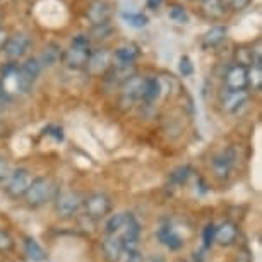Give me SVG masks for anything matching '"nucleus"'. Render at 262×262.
Wrapping results in <instances>:
<instances>
[{
  "mask_svg": "<svg viewBox=\"0 0 262 262\" xmlns=\"http://www.w3.org/2000/svg\"><path fill=\"white\" fill-rule=\"evenodd\" d=\"M105 233L118 236L125 244L127 250L137 249V242H139V235H141V225L132 212H117V214H112L108 217Z\"/></svg>",
  "mask_w": 262,
  "mask_h": 262,
  "instance_id": "f257e3e1",
  "label": "nucleus"
},
{
  "mask_svg": "<svg viewBox=\"0 0 262 262\" xmlns=\"http://www.w3.org/2000/svg\"><path fill=\"white\" fill-rule=\"evenodd\" d=\"M91 55V41L88 34H77L72 38L67 50L62 52V63L72 71H82Z\"/></svg>",
  "mask_w": 262,
  "mask_h": 262,
  "instance_id": "f03ea898",
  "label": "nucleus"
},
{
  "mask_svg": "<svg viewBox=\"0 0 262 262\" xmlns=\"http://www.w3.org/2000/svg\"><path fill=\"white\" fill-rule=\"evenodd\" d=\"M57 192V185L52 179H48V177H34L23 199L28 207L38 209V207H43L47 202L55 199Z\"/></svg>",
  "mask_w": 262,
  "mask_h": 262,
  "instance_id": "7ed1b4c3",
  "label": "nucleus"
},
{
  "mask_svg": "<svg viewBox=\"0 0 262 262\" xmlns=\"http://www.w3.org/2000/svg\"><path fill=\"white\" fill-rule=\"evenodd\" d=\"M112 209H113V201L105 192H93L88 197H84L81 204L82 214L91 221L105 220V217L110 216Z\"/></svg>",
  "mask_w": 262,
  "mask_h": 262,
  "instance_id": "20e7f679",
  "label": "nucleus"
},
{
  "mask_svg": "<svg viewBox=\"0 0 262 262\" xmlns=\"http://www.w3.org/2000/svg\"><path fill=\"white\" fill-rule=\"evenodd\" d=\"M82 197L74 190H62L57 192L55 199H53V209L55 214L60 220H72L81 211Z\"/></svg>",
  "mask_w": 262,
  "mask_h": 262,
  "instance_id": "39448f33",
  "label": "nucleus"
},
{
  "mask_svg": "<svg viewBox=\"0 0 262 262\" xmlns=\"http://www.w3.org/2000/svg\"><path fill=\"white\" fill-rule=\"evenodd\" d=\"M34 177L31 175V171L26 168H16L12 173H9L7 180L4 182V190L11 199H23L24 194L28 192L29 185H31Z\"/></svg>",
  "mask_w": 262,
  "mask_h": 262,
  "instance_id": "423d86ee",
  "label": "nucleus"
},
{
  "mask_svg": "<svg viewBox=\"0 0 262 262\" xmlns=\"http://www.w3.org/2000/svg\"><path fill=\"white\" fill-rule=\"evenodd\" d=\"M43 71V66L39 62V58L31 57L28 58L26 62L19 66V72H17V86L21 93H28L31 91V88L34 86V82L38 81L39 74Z\"/></svg>",
  "mask_w": 262,
  "mask_h": 262,
  "instance_id": "0eeeda50",
  "label": "nucleus"
},
{
  "mask_svg": "<svg viewBox=\"0 0 262 262\" xmlns=\"http://www.w3.org/2000/svg\"><path fill=\"white\" fill-rule=\"evenodd\" d=\"M29 47H31V38L26 33H16L7 38L6 45H4V53L9 58V62H17L28 53Z\"/></svg>",
  "mask_w": 262,
  "mask_h": 262,
  "instance_id": "6e6552de",
  "label": "nucleus"
},
{
  "mask_svg": "<svg viewBox=\"0 0 262 262\" xmlns=\"http://www.w3.org/2000/svg\"><path fill=\"white\" fill-rule=\"evenodd\" d=\"M144 81L146 77L139 76V74H134L132 77H128L125 82L120 86L122 95H120V101L122 105H128L132 106L136 101H139L142 98V90H144Z\"/></svg>",
  "mask_w": 262,
  "mask_h": 262,
  "instance_id": "1a4fd4ad",
  "label": "nucleus"
},
{
  "mask_svg": "<svg viewBox=\"0 0 262 262\" xmlns=\"http://www.w3.org/2000/svg\"><path fill=\"white\" fill-rule=\"evenodd\" d=\"M247 101H249V91L247 90H240V91L223 90L220 95L221 110L226 113H236L247 105Z\"/></svg>",
  "mask_w": 262,
  "mask_h": 262,
  "instance_id": "9d476101",
  "label": "nucleus"
},
{
  "mask_svg": "<svg viewBox=\"0 0 262 262\" xmlns=\"http://www.w3.org/2000/svg\"><path fill=\"white\" fill-rule=\"evenodd\" d=\"M112 66V52L108 48H95L91 50L90 60L86 63V71L91 76H103Z\"/></svg>",
  "mask_w": 262,
  "mask_h": 262,
  "instance_id": "9b49d317",
  "label": "nucleus"
},
{
  "mask_svg": "<svg viewBox=\"0 0 262 262\" xmlns=\"http://www.w3.org/2000/svg\"><path fill=\"white\" fill-rule=\"evenodd\" d=\"M112 17V7L106 0H93L86 9V19L91 26H101L108 24Z\"/></svg>",
  "mask_w": 262,
  "mask_h": 262,
  "instance_id": "f8f14e48",
  "label": "nucleus"
},
{
  "mask_svg": "<svg viewBox=\"0 0 262 262\" xmlns=\"http://www.w3.org/2000/svg\"><path fill=\"white\" fill-rule=\"evenodd\" d=\"M235 158H236V155L233 149H226L212 158L211 168H212V173H214L216 179H220V180L228 179L231 170H233Z\"/></svg>",
  "mask_w": 262,
  "mask_h": 262,
  "instance_id": "ddd939ff",
  "label": "nucleus"
},
{
  "mask_svg": "<svg viewBox=\"0 0 262 262\" xmlns=\"http://www.w3.org/2000/svg\"><path fill=\"white\" fill-rule=\"evenodd\" d=\"M223 82H225V90H231V91L247 90V67L236 62L231 63L225 74Z\"/></svg>",
  "mask_w": 262,
  "mask_h": 262,
  "instance_id": "4468645a",
  "label": "nucleus"
},
{
  "mask_svg": "<svg viewBox=\"0 0 262 262\" xmlns=\"http://www.w3.org/2000/svg\"><path fill=\"white\" fill-rule=\"evenodd\" d=\"M240 238V228L235 221L226 220L220 226H216V236L214 242L221 247H231L235 245Z\"/></svg>",
  "mask_w": 262,
  "mask_h": 262,
  "instance_id": "2eb2a0df",
  "label": "nucleus"
},
{
  "mask_svg": "<svg viewBox=\"0 0 262 262\" xmlns=\"http://www.w3.org/2000/svg\"><path fill=\"white\" fill-rule=\"evenodd\" d=\"M101 250H103V257H105L106 262H120L123 254H125V244L115 235H106L101 242Z\"/></svg>",
  "mask_w": 262,
  "mask_h": 262,
  "instance_id": "dca6fc26",
  "label": "nucleus"
},
{
  "mask_svg": "<svg viewBox=\"0 0 262 262\" xmlns=\"http://www.w3.org/2000/svg\"><path fill=\"white\" fill-rule=\"evenodd\" d=\"M136 74L134 66H118V63H113L108 67V71L103 74V79L110 88H117L122 86L123 82L127 81L128 77H132Z\"/></svg>",
  "mask_w": 262,
  "mask_h": 262,
  "instance_id": "f3484780",
  "label": "nucleus"
},
{
  "mask_svg": "<svg viewBox=\"0 0 262 262\" xmlns=\"http://www.w3.org/2000/svg\"><path fill=\"white\" fill-rule=\"evenodd\" d=\"M139 55L141 50L136 43H123L112 53V62L118 66H134Z\"/></svg>",
  "mask_w": 262,
  "mask_h": 262,
  "instance_id": "a211bd4d",
  "label": "nucleus"
},
{
  "mask_svg": "<svg viewBox=\"0 0 262 262\" xmlns=\"http://www.w3.org/2000/svg\"><path fill=\"white\" fill-rule=\"evenodd\" d=\"M156 236H158V240H160V244L168 247L170 250H179L184 247V240H182V236L177 233L175 228H173L170 223L161 225L156 231Z\"/></svg>",
  "mask_w": 262,
  "mask_h": 262,
  "instance_id": "6ab92c4d",
  "label": "nucleus"
},
{
  "mask_svg": "<svg viewBox=\"0 0 262 262\" xmlns=\"http://www.w3.org/2000/svg\"><path fill=\"white\" fill-rule=\"evenodd\" d=\"M226 34H228V28H226L225 24H216V26H211L204 34H202L201 45H202L204 50L216 48L226 39Z\"/></svg>",
  "mask_w": 262,
  "mask_h": 262,
  "instance_id": "aec40b11",
  "label": "nucleus"
},
{
  "mask_svg": "<svg viewBox=\"0 0 262 262\" xmlns=\"http://www.w3.org/2000/svg\"><path fill=\"white\" fill-rule=\"evenodd\" d=\"M23 249H24V254L29 260L33 262H45L48 259V254L47 250L39 245V242H36L33 236H24V242H23Z\"/></svg>",
  "mask_w": 262,
  "mask_h": 262,
  "instance_id": "412c9836",
  "label": "nucleus"
},
{
  "mask_svg": "<svg viewBox=\"0 0 262 262\" xmlns=\"http://www.w3.org/2000/svg\"><path fill=\"white\" fill-rule=\"evenodd\" d=\"M161 91H163V82L160 77H146L141 100L147 103V105H151V103H155L161 96Z\"/></svg>",
  "mask_w": 262,
  "mask_h": 262,
  "instance_id": "4be33fe9",
  "label": "nucleus"
},
{
  "mask_svg": "<svg viewBox=\"0 0 262 262\" xmlns=\"http://www.w3.org/2000/svg\"><path fill=\"white\" fill-rule=\"evenodd\" d=\"M62 60V48L57 45V43H48L43 50L41 57H39V62H41L43 67H53L57 66L58 62Z\"/></svg>",
  "mask_w": 262,
  "mask_h": 262,
  "instance_id": "5701e85b",
  "label": "nucleus"
},
{
  "mask_svg": "<svg viewBox=\"0 0 262 262\" xmlns=\"http://www.w3.org/2000/svg\"><path fill=\"white\" fill-rule=\"evenodd\" d=\"M202 12L207 19H221L226 12L223 0H202Z\"/></svg>",
  "mask_w": 262,
  "mask_h": 262,
  "instance_id": "b1692460",
  "label": "nucleus"
},
{
  "mask_svg": "<svg viewBox=\"0 0 262 262\" xmlns=\"http://www.w3.org/2000/svg\"><path fill=\"white\" fill-rule=\"evenodd\" d=\"M247 88L252 91H260L262 88V66H249L247 67Z\"/></svg>",
  "mask_w": 262,
  "mask_h": 262,
  "instance_id": "393cba45",
  "label": "nucleus"
},
{
  "mask_svg": "<svg viewBox=\"0 0 262 262\" xmlns=\"http://www.w3.org/2000/svg\"><path fill=\"white\" fill-rule=\"evenodd\" d=\"M122 19L128 24V26H132L136 29L146 28L147 24H149V17L142 12H122Z\"/></svg>",
  "mask_w": 262,
  "mask_h": 262,
  "instance_id": "a878e982",
  "label": "nucleus"
},
{
  "mask_svg": "<svg viewBox=\"0 0 262 262\" xmlns=\"http://www.w3.org/2000/svg\"><path fill=\"white\" fill-rule=\"evenodd\" d=\"M168 17L177 24L189 23V14H187V9L182 6V4H175V6H171L170 11H168Z\"/></svg>",
  "mask_w": 262,
  "mask_h": 262,
  "instance_id": "bb28decb",
  "label": "nucleus"
},
{
  "mask_svg": "<svg viewBox=\"0 0 262 262\" xmlns=\"http://www.w3.org/2000/svg\"><path fill=\"white\" fill-rule=\"evenodd\" d=\"M192 175V168L189 165H184V166H179L175 171L170 175V180H171V184L173 185H177V187H180V185H184L187 180H189V177Z\"/></svg>",
  "mask_w": 262,
  "mask_h": 262,
  "instance_id": "cd10ccee",
  "label": "nucleus"
},
{
  "mask_svg": "<svg viewBox=\"0 0 262 262\" xmlns=\"http://www.w3.org/2000/svg\"><path fill=\"white\" fill-rule=\"evenodd\" d=\"M112 34V28L110 24H101V26H91V31L88 34V38L95 39V41H101V39H106Z\"/></svg>",
  "mask_w": 262,
  "mask_h": 262,
  "instance_id": "c85d7f7f",
  "label": "nucleus"
},
{
  "mask_svg": "<svg viewBox=\"0 0 262 262\" xmlns=\"http://www.w3.org/2000/svg\"><path fill=\"white\" fill-rule=\"evenodd\" d=\"M16 247V242L11 236L7 230H2L0 228V254H9V252L14 250Z\"/></svg>",
  "mask_w": 262,
  "mask_h": 262,
  "instance_id": "c756f323",
  "label": "nucleus"
},
{
  "mask_svg": "<svg viewBox=\"0 0 262 262\" xmlns=\"http://www.w3.org/2000/svg\"><path fill=\"white\" fill-rule=\"evenodd\" d=\"M214 236H216V225L207 223L206 228L202 230V244H204V249H211L212 244H214Z\"/></svg>",
  "mask_w": 262,
  "mask_h": 262,
  "instance_id": "7c9ffc66",
  "label": "nucleus"
},
{
  "mask_svg": "<svg viewBox=\"0 0 262 262\" xmlns=\"http://www.w3.org/2000/svg\"><path fill=\"white\" fill-rule=\"evenodd\" d=\"M179 72L184 77H189V76H192V74H194V63H192L189 55H184V57L180 58V62H179Z\"/></svg>",
  "mask_w": 262,
  "mask_h": 262,
  "instance_id": "2f4dec72",
  "label": "nucleus"
},
{
  "mask_svg": "<svg viewBox=\"0 0 262 262\" xmlns=\"http://www.w3.org/2000/svg\"><path fill=\"white\" fill-rule=\"evenodd\" d=\"M122 262H144V255L141 254L139 249H130L125 250V254L122 257Z\"/></svg>",
  "mask_w": 262,
  "mask_h": 262,
  "instance_id": "473e14b6",
  "label": "nucleus"
},
{
  "mask_svg": "<svg viewBox=\"0 0 262 262\" xmlns=\"http://www.w3.org/2000/svg\"><path fill=\"white\" fill-rule=\"evenodd\" d=\"M226 9H231V11H244V9L249 7V4L252 0H223Z\"/></svg>",
  "mask_w": 262,
  "mask_h": 262,
  "instance_id": "72a5a7b5",
  "label": "nucleus"
},
{
  "mask_svg": "<svg viewBox=\"0 0 262 262\" xmlns=\"http://www.w3.org/2000/svg\"><path fill=\"white\" fill-rule=\"evenodd\" d=\"M9 173H11V168H9V160L4 156H0V185L7 180Z\"/></svg>",
  "mask_w": 262,
  "mask_h": 262,
  "instance_id": "f704fd0d",
  "label": "nucleus"
},
{
  "mask_svg": "<svg viewBox=\"0 0 262 262\" xmlns=\"http://www.w3.org/2000/svg\"><path fill=\"white\" fill-rule=\"evenodd\" d=\"M47 134L48 136H52V137H55V141H63V130H62V127H47Z\"/></svg>",
  "mask_w": 262,
  "mask_h": 262,
  "instance_id": "c9c22d12",
  "label": "nucleus"
},
{
  "mask_svg": "<svg viewBox=\"0 0 262 262\" xmlns=\"http://www.w3.org/2000/svg\"><path fill=\"white\" fill-rule=\"evenodd\" d=\"M12 100V96L9 95V93L4 90V86H2V82H0V108H4L6 105H9V101Z\"/></svg>",
  "mask_w": 262,
  "mask_h": 262,
  "instance_id": "e433bc0d",
  "label": "nucleus"
},
{
  "mask_svg": "<svg viewBox=\"0 0 262 262\" xmlns=\"http://www.w3.org/2000/svg\"><path fill=\"white\" fill-rule=\"evenodd\" d=\"M236 262H252V254L249 249H242L236 255Z\"/></svg>",
  "mask_w": 262,
  "mask_h": 262,
  "instance_id": "4c0bfd02",
  "label": "nucleus"
},
{
  "mask_svg": "<svg viewBox=\"0 0 262 262\" xmlns=\"http://www.w3.org/2000/svg\"><path fill=\"white\" fill-rule=\"evenodd\" d=\"M146 6L147 9H151V11H160L161 6H163V0H146Z\"/></svg>",
  "mask_w": 262,
  "mask_h": 262,
  "instance_id": "58836bf2",
  "label": "nucleus"
},
{
  "mask_svg": "<svg viewBox=\"0 0 262 262\" xmlns=\"http://www.w3.org/2000/svg\"><path fill=\"white\" fill-rule=\"evenodd\" d=\"M7 38H9V34L4 31L2 28H0V50L4 48V45H6V41H7Z\"/></svg>",
  "mask_w": 262,
  "mask_h": 262,
  "instance_id": "ea45409f",
  "label": "nucleus"
},
{
  "mask_svg": "<svg viewBox=\"0 0 262 262\" xmlns=\"http://www.w3.org/2000/svg\"><path fill=\"white\" fill-rule=\"evenodd\" d=\"M177 262H189V260H184V259H180V260H177Z\"/></svg>",
  "mask_w": 262,
  "mask_h": 262,
  "instance_id": "a19ab883",
  "label": "nucleus"
},
{
  "mask_svg": "<svg viewBox=\"0 0 262 262\" xmlns=\"http://www.w3.org/2000/svg\"><path fill=\"white\" fill-rule=\"evenodd\" d=\"M0 24H2V14H0Z\"/></svg>",
  "mask_w": 262,
  "mask_h": 262,
  "instance_id": "79ce46f5",
  "label": "nucleus"
},
{
  "mask_svg": "<svg viewBox=\"0 0 262 262\" xmlns=\"http://www.w3.org/2000/svg\"><path fill=\"white\" fill-rule=\"evenodd\" d=\"M201 2H202V0H201Z\"/></svg>",
  "mask_w": 262,
  "mask_h": 262,
  "instance_id": "37998d69",
  "label": "nucleus"
}]
</instances>
